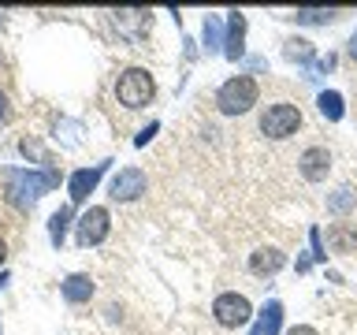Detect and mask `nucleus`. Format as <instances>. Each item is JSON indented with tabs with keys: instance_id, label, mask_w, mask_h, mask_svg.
Masks as SVG:
<instances>
[{
	"instance_id": "26",
	"label": "nucleus",
	"mask_w": 357,
	"mask_h": 335,
	"mask_svg": "<svg viewBox=\"0 0 357 335\" xmlns=\"http://www.w3.org/2000/svg\"><path fill=\"white\" fill-rule=\"evenodd\" d=\"M4 257H8V242L0 239V265H4Z\"/></svg>"
},
{
	"instance_id": "16",
	"label": "nucleus",
	"mask_w": 357,
	"mask_h": 335,
	"mask_svg": "<svg viewBox=\"0 0 357 335\" xmlns=\"http://www.w3.org/2000/svg\"><path fill=\"white\" fill-rule=\"evenodd\" d=\"M357 205V194L350 186H342V190H335V194L328 198V212H335V216H342V212H350Z\"/></svg>"
},
{
	"instance_id": "25",
	"label": "nucleus",
	"mask_w": 357,
	"mask_h": 335,
	"mask_svg": "<svg viewBox=\"0 0 357 335\" xmlns=\"http://www.w3.org/2000/svg\"><path fill=\"white\" fill-rule=\"evenodd\" d=\"M350 56L357 60V30H354V38H350Z\"/></svg>"
},
{
	"instance_id": "5",
	"label": "nucleus",
	"mask_w": 357,
	"mask_h": 335,
	"mask_svg": "<svg viewBox=\"0 0 357 335\" xmlns=\"http://www.w3.org/2000/svg\"><path fill=\"white\" fill-rule=\"evenodd\" d=\"M212 317H216L220 328H242V324L253 320V306L245 295H238V290H223V295H216V302H212Z\"/></svg>"
},
{
	"instance_id": "13",
	"label": "nucleus",
	"mask_w": 357,
	"mask_h": 335,
	"mask_svg": "<svg viewBox=\"0 0 357 335\" xmlns=\"http://www.w3.org/2000/svg\"><path fill=\"white\" fill-rule=\"evenodd\" d=\"M283 332V302H264V309L257 313V335H279Z\"/></svg>"
},
{
	"instance_id": "11",
	"label": "nucleus",
	"mask_w": 357,
	"mask_h": 335,
	"mask_svg": "<svg viewBox=\"0 0 357 335\" xmlns=\"http://www.w3.org/2000/svg\"><path fill=\"white\" fill-rule=\"evenodd\" d=\"M245 15L242 11H227V38H223V56L227 60H242L245 52Z\"/></svg>"
},
{
	"instance_id": "1",
	"label": "nucleus",
	"mask_w": 357,
	"mask_h": 335,
	"mask_svg": "<svg viewBox=\"0 0 357 335\" xmlns=\"http://www.w3.org/2000/svg\"><path fill=\"white\" fill-rule=\"evenodd\" d=\"M8 183V201L19 209H30L41 194H49L52 186H60V172L45 168V172H30V168H4Z\"/></svg>"
},
{
	"instance_id": "24",
	"label": "nucleus",
	"mask_w": 357,
	"mask_h": 335,
	"mask_svg": "<svg viewBox=\"0 0 357 335\" xmlns=\"http://www.w3.org/2000/svg\"><path fill=\"white\" fill-rule=\"evenodd\" d=\"M4 119H8V97L0 94V123H4Z\"/></svg>"
},
{
	"instance_id": "29",
	"label": "nucleus",
	"mask_w": 357,
	"mask_h": 335,
	"mask_svg": "<svg viewBox=\"0 0 357 335\" xmlns=\"http://www.w3.org/2000/svg\"><path fill=\"white\" fill-rule=\"evenodd\" d=\"M0 335H4V332H0Z\"/></svg>"
},
{
	"instance_id": "12",
	"label": "nucleus",
	"mask_w": 357,
	"mask_h": 335,
	"mask_svg": "<svg viewBox=\"0 0 357 335\" xmlns=\"http://www.w3.org/2000/svg\"><path fill=\"white\" fill-rule=\"evenodd\" d=\"M60 290H63V298L71 302V306H82V302L93 298V279L82 276V272H75V276H67L60 283Z\"/></svg>"
},
{
	"instance_id": "4",
	"label": "nucleus",
	"mask_w": 357,
	"mask_h": 335,
	"mask_svg": "<svg viewBox=\"0 0 357 335\" xmlns=\"http://www.w3.org/2000/svg\"><path fill=\"white\" fill-rule=\"evenodd\" d=\"M298 127H301V108L298 105L279 100V105H268L261 112V134H268L272 142H287L290 134H298Z\"/></svg>"
},
{
	"instance_id": "21",
	"label": "nucleus",
	"mask_w": 357,
	"mask_h": 335,
	"mask_svg": "<svg viewBox=\"0 0 357 335\" xmlns=\"http://www.w3.org/2000/svg\"><path fill=\"white\" fill-rule=\"evenodd\" d=\"M309 242H312V257H317V261H328V250H324V234H320V228L309 231Z\"/></svg>"
},
{
	"instance_id": "20",
	"label": "nucleus",
	"mask_w": 357,
	"mask_h": 335,
	"mask_svg": "<svg viewBox=\"0 0 357 335\" xmlns=\"http://www.w3.org/2000/svg\"><path fill=\"white\" fill-rule=\"evenodd\" d=\"M328 239H331V246H335L339 253H346V250L354 246V231H350V228H331Z\"/></svg>"
},
{
	"instance_id": "27",
	"label": "nucleus",
	"mask_w": 357,
	"mask_h": 335,
	"mask_svg": "<svg viewBox=\"0 0 357 335\" xmlns=\"http://www.w3.org/2000/svg\"><path fill=\"white\" fill-rule=\"evenodd\" d=\"M8 283V272H0V287H4Z\"/></svg>"
},
{
	"instance_id": "3",
	"label": "nucleus",
	"mask_w": 357,
	"mask_h": 335,
	"mask_svg": "<svg viewBox=\"0 0 357 335\" xmlns=\"http://www.w3.org/2000/svg\"><path fill=\"white\" fill-rule=\"evenodd\" d=\"M116 97H119V105L130 108V112L145 108V105L156 97L153 75L145 71V67H127V71H119V78H116Z\"/></svg>"
},
{
	"instance_id": "6",
	"label": "nucleus",
	"mask_w": 357,
	"mask_h": 335,
	"mask_svg": "<svg viewBox=\"0 0 357 335\" xmlns=\"http://www.w3.org/2000/svg\"><path fill=\"white\" fill-rule=\"evenodd\" d=\"M108 231H112V212L105 205H93V209H86L82 216H78L75 223V242L82 246V250H89V246H100L108 239Z\"/></svg>"
},
{
	"instance_id": "18",
	"label": "nucleus",
	"mask_w": 357,
	"mask_h": 335,
	"mask_svg": "<svg viewBox=\"0 0 357 335\" xmlns=\"http://www.w3.org/2000/svg\"><path fill=\"white\" fill-rule=\"evenodd\" d=\"M205 49L208 52H223V30H220V19L216 15L205 19Z\"/></svg>"
},
{
	"instance_id": "14",
	"label": "nucleus",
	"mask_w": 357,
	"mask_h": 335,
	"mask_svg": "<svg viewBox=\"0 0 357 335\" xmlns=\"http://www.w3.org/2000/svg\"><path fill=\"white\" fill-rule=\"evenodd\" d=\"M317 108H320V116L328 119V123H339V119L346 116L342 94H335V89H324V94L317 97Z\"/></svg>"
},
{
	"instance_id": "2",
	"label": "nucleus",
	"mask_w": 357,
	"mask_h": 335,
	"mask_svg": "<svg viewBox=\"0 0 357 335\" xmlns=\"http://www.w3.org/2000/svg\"><path fill=\"white\" fill-rule=\"evenodd\" d=\"M257 100H261V86L253 75H234L216 89V108L223 116H245V112H253Z\"/></svg>"
},
{
	"instance_id": "8",
	"label": "nucleus",
	"mask_w": 357,
	"mask_h": 335,
	"mask_svg": "<svg viewBox=\"0 0 357 335\" xmlns=\"http://www.w3.org/2000/svg\"><path fill=\"white\" fill-rule=\"evenodd\" d=\"M108 164L112 161H100V164H89V168H78V172L71 175V183H67V190H71V194H67V198H71V205H82V201L93 194L97 183H100V175L108 172Z\"/></svg>"
},
{
	"instance_id": "10",
	"label": "nucleus",
	"mask_w": 357,
	"mask_h": 335,
	"mask_svg": "<svg viewBox=\"0 0 357 335\" xmlns=\"http://www.w3.org/2000/svg\"><path fill=\"white\" fill-rule=\"evenodd\" d=\"M283 265H287V253L283 250H275V246H261V250H253L250 253V272L253 276H275V272H283Z\"/></svg>"
},
{
	"instance_id": "15",
	"label": "nucleus",
	"mask_w": 357,
	"mask_h": 335,
	"mask_svg": "<svg viewBox=\"0 0 357 335\" xmlns=\"http://www.w3.org/2000/svg\"><path fill=\"white\" fill-rule=\"evenodd\" d=\"M339 11H331V8H298L294 11V19L298 22H309V27H324V22H331Z\"/></svg>"
},
{
	"instance_id": "9",
	"label": "nucleus",
	"mask_w": 357,
	"mask_h": 335,
	"mask_svg": "<svg viewBox=\"0 0 357 335\" xmlns=\"http://www.w3.org/2000/svg\"><path fill=\"white\" fill-rule=\"evenodd\" d=\"M298 172L305 183H324L331 172V153L324 149V145H309V149L298 156Z\"/></svg>"
},
{
	"instance_id": "28",
	"label": "nucleus",
	"mask_w": 357,
	"mask_h": 335,
	"mask_svg": "<svg viewBox=\"0 0 357 335\" xmlns=\"http://www.w3.org/2000/svg\"><path fill=\"white\" fill-rule=\"evenodd\" d=\"M253 335H257V328H253Z\"/></svg>"
},
{
	"instance_id": "17",
	"label": "nucleus",
	"mask_w": 357,
	"mask_h": 335,
	"mask_svg": "<svg viewBox=\"0 0 357 335\" xmlns=\"http://www.w3.org/2000/svg\"><path fill=\"white\" fill-rule=\"evenodd\" d=\"M67 223H71V209H60V212H52V220H49V239H52V246H56V250L63 246Z\"/></svg>"
},
{
	"instance_id": "22",
	"label": "nucleus",
	"mask_w": 357,
	"mask_h": 335,
	"mask_svg": "<svg viewBox=\"0 0 357 335\" xmlns=\"http://www.w3.org/2000/svg\"><path fill=\"white\" fill-rule=\"evenodd\" d=\"M156 131H160L156 123H149V127H142V131H138V138H134V145H149V138H153Z\"/></svg>"
},
{
	"instance_id": "19",
	"label": "nucleus",
	"mask_w": 357,
	"mask_h": 335,
	"mask_svg": "<svg viewBox=\"0 0 357 335\" xmlns=\"http://www.w3.org/2000/svg\"><path fill=\"white\" fill-rule=\"evenodd\" d=\"M287 60L309 64V60H312V41H305V38H294V41H287Z\"/></svg>"
},
{
	"instance_id": "7",
	"label": "nucleus",
	"mask_w": 357,
	"mask_h": 335,
	"mask_svg": "<svg viewBox=\"0 0 357 335\" xmlns=\"http://www.w3.org/2000/svg\"><path fill=\"white\" fill-rule=\"evenodd\" d=\"M145 190H149V179H145L142 168H119V175L112 179L108 194H112V201H138Z\"/></svg>"
},
{
	"instance_id": "23",
	"label": "nucleus",
	"mask_w": 357,
	"mask_h": 335,
	"mask_svg": "<svg viewBox=\"0 0 357 335\" xmlns=\"http://www.w3.org/2000/svg\"><path fill=\"white\" fill-rule=\"evenodd\" d=\"M287 335H320V332L312 328V324H294V328H290Z\"/></svg>"
}]
</instances>
